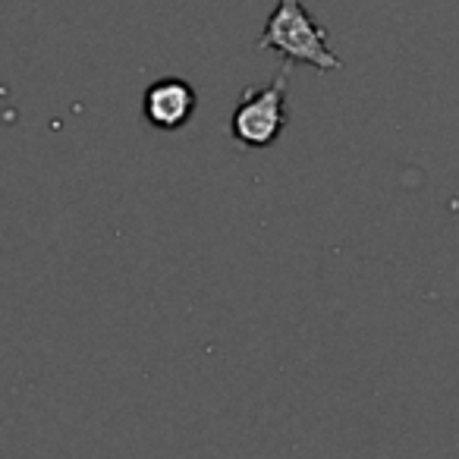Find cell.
Here are the masks:
<instances>
[{
  "mask_svg": "<svg viewBox=\"0 0 459 459\" xmlns=\"http://www.w3.org/2000/svg\"><path fill=\"white\" fill-rule=\"evenodd\" d=\"M262 51H277L287 64H308L315 70H340L343 60L331 51L327 32L312 20L302 0H277L274 13L258 39Z\"/></svg>",
  "mask_w": 459,
  "mask_h": 459,
  "instance_id": "obj_1",
  "label": "cell"
},
{
  "mask_svg": "<svg viewBox=\"0 0 459 459\" xmlns=\"http://www.w3.org/2000/svg\"><path fill=\"white\" fill-rule=\"evenodd\" d=\"M290 66L293 64H283V70L271 79V85L258 91L249 89L243 95V101L233 110V120H230V133L237 142L249 148H268L281 139V133L287 129Z\"/></svg>",
  "mask_w": 459,
  "mask_h": 459,
  "instance_id": "obj_2",
  "label": "cell"
},
{
  "mask_svg": "<svg viewBox=\"0 0 459 459\" xmlns=\"http://www.w3.org/2000/svg\"><path fill=\"white\" fill-rule=\"evenodd\" d=\"M195 89H192L186 79H158L152 89L145 91V120L152 123L154 129H164V133H173V129L186 126L195 114Z\"/></svg>",
  "mask_w": 459,
  "mask_h": 459,
  "instance_id": "obj_3",
  "label": "cell"
}]
</instances>
